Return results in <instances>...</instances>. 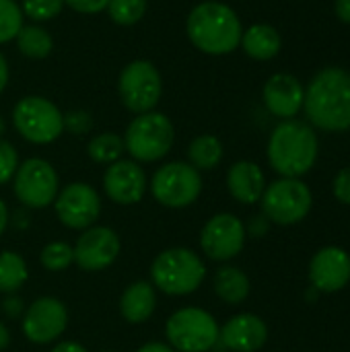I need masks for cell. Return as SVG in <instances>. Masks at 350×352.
Here are the masks:
<instances>
[{
    "mask_svg": "<svg viewBox=\"0 0 350 352\" xmlns=\"http://www.w3.org/2000/svg\"><path fill=\"white\" fill-rule=\"evenodd\" d=\"M124 138L126 153L136 163H157L167 157L175 142V128L161 111H146L134 116Z\"/></svg>",
    "mask_w": 350,
    "mask_h": 352,
    "instance_id": "5b68a950",
    "label": "cell"
},
{
    "mask_svg": "<svg viewBox=\"0 0 350 352\" xmlns=\"http://www.w3.org/2000/svg\"><path fill=\"white\" fill-rule=\"evenodd\" d=\"M334 12L342 23L350 25V0H334Z\"/></svg>",
    "mask_w": 350,
    "mask_h": 352,
    "instance_id": "74e56055",
    "label": "cell"
},
{
    "mask_svg": "<svg viewBox=\"0 0 350 352\" xmlns=\"http://www.w3.org/2000/svg\"><path fill=\"white\" fill-rule=\"evenodd\" d=\"M107 352H113V351H107Z\"/></svg>",
    "mask_w": 350,
    "mask_h": 352,
    "instance_id": "f6af8a7d",
    "label": "cell"
},
{
    "mask_svg": "<svg viewBox=\"0 0 350 352\" xmlns=\"http://www.w3.org/2000/svg\"><path fill=\"white\" fill-rule=\"evenodd\" d=\"M54 210L58 221L72 231H85L97 225L101 217V196L99 192L85 182H72L60 188Z\"/></svg>",
    "mask_w": 350,
    "mask_h": 352,
    "instance_id": "7c38bea8",
    "label": "cell"
},
{
    "mask_svg": "<svg viewBox=\"0 0 350 352\" xmlns=\"http://www.w3.org/2000/svg\"><path fill=\"white\" fill-rule=\"evenodd\" d=\"M262 214L281 227L301 223L314 206V194L309 186L297 177H281L266 186L260 198Z\"/></svg>",
    "mask_w": 350,
    "mask_h": 352,
    "instance_id": "ba28073f",
    "label": "cell"
},
{
    "mask_svg": "<svg viewBox=\"0 0 350 352\" xmlns=\"http://www.w3.org/2000/svg\"><path fill=\"white\" fill-rule=\"evenodd\" d=\"M93 128V116L85 109H72L64 113V130H68L74 136H83L91 132Z\"/></svg>",
    "mask_w": 350,
    "mask_h": 352,
    "instance_id": "d6a6232c",
    "label": "cell"
},
{
    "mask_svg": "<svg viewBox=\"0 0 350 352\" xmlns=\"http://www.w3.org/2000/svg\"><path fill=\"white\" fill-rule=\"evenodd\" d=\"M206 278L202 258L190 248H169L151 264V285L169 297H186L200 289Z\"/></svg>",
    "mask_w": 350,
    "mask_h": 352,
    "instance_id": "277c9868",
    "label": "cell"
},
{
    "mask_svg": "<svg viewBox=\"0 0 350 352\" xmlns=\"http://www.w3.org/2000/svg\"><path fill=\"white\" fill-rule=\"evenodd\" d=\"M124 153H126L124 138L113 132L95 134L87 144V155L97 165H111V163L120 161Z\"/></svg>",
    "mask_w": 350,
    "mask_h": 352,
    "instance_id": "4316f807",
    "label": "cell"
},
{
    "mask_svg": "<svg viewBox=\"0 0 350 352\" xmlns=\"http://www.w3.org/2000/svg\"><path fill=\"white\" fill-rule=\"evenodd\" d=\"M221 326L200 307H182L165 324L167 344L175 352H208L219 344Z\"/></svg>",
    "mask_w": 350,
    "mask_h": 352,
    "instance_id": "8992f818",
    "label": "cell"
},
{
    "mask_svg": "<svg viewBox=\"0 0 350 352\" xmlns=\"http://www.w3.org/2000/svg\"><path fill=\"white\" fill-rule=\"evenodd\" d=\"M105 10L116 25L130 27L142 21L149 10V0H109Z\"/></svg>",
    "mask_w": 350,
    "mask_h": 352,
    "instance_id": "83f0119b",
    "label": "cell"
},
{
    "mask_svg": "<svg viewBox=\"0 0 350 352\" xmlns=\"http://www.w3.org/2000/svg\"><path fill=\"white\" fill-rule=\"evenodd\" d=\"M8 78H10V70H8V62L4 58V54L0 52V93L6 89L8 85Z\"/></svg>",
    "mask_w": 350,
    "mask_h": 352,
    "instance_id": "ab89813d",
    "label": "cell"
},
{
    "mask_svg": "<svg viewBox=\"0 0 350 352\" xmlns=\"http://www.w3.org/2000/svg\"><path fill=\"white\" fill-rule=\"evenodd\" d=\"M332 194L338 202L342 204H349L350 206V165L340 169L336 175H334V182H332Z\"/></svg>",
    "mask_w": 350,
    "mask_h": 352,
    "instance_id": "836d02e7",
    "label": "cell"
},
{
    "mask_svg": "<svg viewBox=\"0 0 350 352\" xmlns=\"http://www.w3.org/2000/svg\"><path fill=\"white\" fill-rule=\"evenodd\" d=\"M245 225L231 212L210 217L200 231V250L212 262H229L245 248Z\"/></svg>",
    "mask_w": 350,
    "mask_h": 352,
    "instance_id": "4fadbf2b",
    "label": "cell"
},
{
    "mask_svg": "<svg viewBox=\"0 0 350 352\" xmlns=\"http://www.w3.org/2000/svg\"><path fill=\"white\" fill-rule=\"evenodd\" d=\"M23 334L33 344H52L68 328V309L66 305L50 295L37 297L23 314L21 322Z\"/></svg>",
    "mask_w": 350,
    "mask_h": 352,
    "instance_id": "5bb4252c",
    "label": "cell"
},
{
    "mask_svg": "<svg viewBox=\"0 0 350 352\" xmlns=\"http://www.w3.org/2000/svg\"><path fill=\"white\" fill-rule=\"evenodd\" d=\"M136 352H175L167 342H146Z\"/></svg>",
    "mask_w": 350,
    "mask_h": 352,
    "instance_id": "60d3db41",
    "label": "cell"
},
{
    "mask_svg": "<svg viewBox=\"0 0 350 352\" xmlns=\"http://www.w3.org/2000/svg\"><path fill=\"white\" fill-rule=\"evenodd\" d=\"M239 47L252 60L266 62V60H272L278 56V52L283 47V37L276 27H272L268 23H256V25L243 29Z\"/></svg>",
    "mask_w": 350,
    "mask_h": 352,
    "instance_id": "7402d4cb",
    "label": "cell"
},
{
    "mask_svg": "<svg viewBox=\"0 0 350 352\" xmlns=\"http://www.w3.org/2000/svg\"><path fill=\"white\" fill-rule=\"evenodd\" d=\"M14 43H17L19 52L31 60H43L54 50V37L50 35V31L45 27H41L37 23L23 25L19 35L14 37Z\"/></svg>",
    "mask_w": 350,
    "mask_h": 352,
    "instance_id": "cb8c5ba5",
    "label": "cell"
},
{
    "mask_svg": "<svg viewBox=\"0 0 350 352\" xmlns=\"http://www.w3.org/2000/svg\"><path fill=\"white\" fill-rule=\"evenodd\" d=\"M149 190V177L140 163L132 159H120L107 165L103 173V192L105 196L120 204L132 206L138 204Z\"/></svg>",
    "mask_w": 350,
    "mask_h": 352,
    "instance_id": "2e32d148",
    "label": "cell"
},
{
    "mask_svg": "<svg viewBox=\"0 0 350 352\" xmlns=\"http://www.w3.org/2000/svg\"><path fill=\"white\" fill-rule=\"evenodd\" d=\"M212 289L215 295L227 303V305H241L252 291V283L248 278V274L241 268L235 266H223L217 270L215 278H212Z\"/></svg>",
    "mask_w": 350,
    "mask_h": 352,
    "instance_id": "603a6c76",
    "label": "cell"
},
{
    "mask_svg": "<svg viewBox=\"0 0 350 352\" xmlns=\"http://www.w3.org/2000/svg\"><path fill=\"white\" fill-rule=\"evenodd\" d=\"M12 192L25 208L43 210L54 204L60 192V177L52 163L41 157H31L19 163L12 177Z\"/></svg>",
    "mask_w": 350,
    "mask_h": 352,
    "instance_id": "8fae6325",
    "label": "cell"
},
{
    "mask_svg": "<svg viewBox=\"0 0 350 352\" xmlns=\"http://www.w3.org/2000/svg\"><path fill=\"white\" fill-rule=\"evenodd\" d=\"M227 190L241 204H258L266 190L264 171L254 161H237L227 171Z\"/></svg>",
    "mask_w": 350,
    "mask_h": 352,
    "instance_id": "ffe728a7",
    "label": "cell"
},
{
    "mask_svg": "<svg viewBox=\"0 0 350 352\" xmlns=\"http://www.w3.org/2000/svg\"><path fill=\"white\" fill-rule=\"evenodd\" d=\"M2 311L8 316V318H19L23 311V301L14 295H6V301L2 303Z\"/></svg>",
    "mask_w": 350,
    "mask_h": 352,
    "instance_id": "8d00e7d4",
    "label": "cell"
},
{
    "mask_svg": "<svg viewBox=\"0 0 350 352\" xmlns=\"http://www.w3.org/2000/svg\"><path fill=\"white\" fill-rule=\"evenodd\" d=\"M157 309V293L149 280H136L128 285L120 297V314L128 324H144Z\"/></svg>",
    "mask_w": 350,
    "mask_h": 352,
    "instance_id": "44dd1931",
    "label": "cell"
},
{
    "mask_svg": "<svg viewBox=\"0 0 350 352\" xmlns=\"http://www.w3.org/2000/svg\"><path fill=\"white\" fill-rule=\"evenodd\" d=\"M270 221L264 217V214H258V217H252L250 219V225L245 227V233H250L252 237H264L266 233H268V229H270Z\"/></svg>",
    "mask_w": 350,
    "mask_h": 352,
    "instance_id": "d590c367",
    "label": "cell"
},
{
    "mask_svg": "<svg viewBox=\"0 0 350 352\" xmlns=\"http://www.w3.org/2000/svg\"><path fill=\"white\" fill-rule=\"evenodd\" d=\"M309 283L318 293H338L350 283V256L338 245L322 248L309 262Z\"/></svg>",
    "mask_w": 350,
    "mask_h": 352,
    "instance_id": "e0dca14e",
    "label": "cell"
},
{
    "mask_svg": "<svg viewBox=\"0 0 350 352\" xmlns=\"http://www.w3.org/2000/svg\"><path fill=\"white\" fill-rule=\"evenodd\" d=\"M8 221H10V214H8L6 202L0 198V237H2V233L6 231V227H8Z\"/></svg>",
    "mask_w": 350,
    "mask_h": 352,
    "instance_id": "b9f144b4",
    "label": "cell"
},
{
    "mask_svg": "<svg viewBox=\"0 0 350 352\" xmlns=\"http://www.w3.org/2000/svg\"><path fill=\"white\" fill-rule=\"evenodd\" d=\"M64 0H21L23 16L31 19L33 23L56 19L64 10Z\"/></svg>",
    "mask_w": 350,
    "mask_h": 352,
    "instance_id": "4dcf8cb0",
    "label": "cell"
},
{
    "mask_svg": "<svg viewBox=\"0 0 350 352\" xmlns=\"http://www.w3.org/2000/svg\"><path fill=\"white\" fill-rule=\"evenodd\" d=\"M186 33L198 52L208 56H227L239 47L243 25L229 4L204 0L190 10L186 19Z\"/></svg>",
    "mask_w": 350,
    "mask_h": 352,
    "instance_id": "7a4b0ae2",
    "label": "cell"
},
{
    "mask_svg": "<svg viewBox=\"0 0 350 352\" xmlns=\"http://www.w3.org/2000/svg\"><path fill=\"white\" fill-rule=\"evenodd\" d=\"M4 132H6V122H4V118L0 116V138L4 136Z\"/></svg>",
    "mask_w": 350,
    "mask_h": 352,
    "instance_id": "ee69618b",
    "label": "cell"
},
{
    "mask_svg": "<svg viewBox=\"0 0 350 352\" xmlns=\"http://www.w3.org/2000/svg\"><path fill=\"white\" fill-rule=\"evenodd\" d=\"M151 194L165 208H188L202 194V175L190 163H165L151 177Z\"/></svg>",
    "mask_w": 350,
    "mask_h": 352,
    "instance_id": "9c48e42d",
    "label": "cell"
},
{
    "mask_svg": "<svg viewBox=\"0 0 350 352\" xmlns=\"http://www.w3.org/2000/svg\"><path fill=\"white\" fill-rule=\"evenodd\" d=\"M72 252H74V264L80 270L101 272L118 260L122 252V241L111 227L93 225L80 231L76 243L72 245Z\"/></svg>",
    "mask_w": 350,
    "mask_h": 352,
    "instance_id": "9a60e30c",
    "label": "cell"
},
{
    "mask_svg": "<svg viewBox=\"0 0 350 352\" xmlns=\"http://www.w3.org/2000/svg\"><path fill=\"white\" fill-rule=\"evenodd\" d=\"M303 82L289 72L272 74L262 89V101L266 109L281 120H293L303 109Z\"/></svg>",
    "mask_w": 350,
    "mask_h": 352,
    "instance_id": "ac0fdd59",
    "label": "cell"
},
{
    "mask_svg": "<svg viewBox=\"0 0 350 352\" xmlns=\"http://www.w3.org/2000/svg\"><path fill=\"white\" fill-rule=\"evenodd\" d=\"M29 278L27 262L17 252H0V293L14 295Z\"/></svg>",
    "mask_w": 350,
    "mask_h": 352,
    "instance_id": "484cf974",
    "label": "cell"
},
{
    "mask_svg": "<svg viewBox=\"0 0 350 352\" xmlns=\"http://www.w3.org/2000/svg\"><path fill=\"white\" fill-rule=\"evenodd\" d=\"M320 155L316 128L301 120H283L270 134L266 157L270 167L281 177L301 179L309 173Z\"/></svg>",
    "mask_w": 350,
    "mask_h": 352,
    "instance_id": "3957f363",
    "label": "cell"
},
{
    "mask_svg": "<svg viewBox=\"0 0 350 352\" xmlns=\"http://www.w3.org/2000/svg\"><path fill=\"white\" fill-rule=\"evenodd\" d=\"M23 25L25 16L21 4L17 0H0V45L14 41Z\"/></svg>",
    "mask_w": 350,
    "mask_h": 352,
    "instance_id": "f546056e",
    "label": "cell"
},
{
    "mask_svg": "<svg viewBox=\"0 0 350 352\" xmlns=\"http://www.w3.org/2000/svg\"><path fill=\"white\" fill-rule=\"evenodd\" d=\"M39 262L50 272H64L70 264H74L72 245L68 241H50L43 245Z\"/></svg>",
    "mask_w": 350,
    "mask_h": 352,
    "instance_id": "f1b7e54d",
    "label": "cell"
},
{
    "mask_svg": "<svg viewBox=\"0 0 350 352\" xmlns=\"http://www.w3.org/2000/svg\"><path fill=\"white\" fill-rule=\"evenodd\" d=\"M17 169H19V153H17V148L8 140L0 138V186L8 184L14 177Z\"/></svg>",
    "mask_w": 350,
    "mask_h": 352,
    "instance_id": "1f68e13d",
    "label": "cell"
},
{
    "mask_svg": "<svg viewBox=\"0 0 350 352\" xmlns=\"http://www.w3.org/2000/svg\"><path fill=\"white\" fill-rule=\"evenodd\" d=\"M268 340V326L256 314H237L225 322L219 342L233 352H258Z\"/></svg>",
    "mask_w": 350,
    "mask_h": 352,
    "instance_id": "d6986e66",
    "label": "cell"
},
{
    "mask_svg": "<svg viewBox=\"0 0 350 352\" xmlns=\"http://www.w3.org/2000/svg\"><path fill=\"white\" fill-rule=\"evenodd\" d=\"M64 4L80 14H97L107 8L109 0H64Z\"/></svg>",
    "mask_w": 350,
    "mask_h": 352,
    "instance_id": "e575fe53",
    "label": "cell"
},
{
    "mask_svg": "<svg viewBox=\"0 0 350 352\" xmlns=\"http://www.w3.org/2000/svg\"><path fill=\"white\" fill-rule=\"evenodd\" d=\"M12 126L31 144H52L64 132V113L41 95H27L12 107Z\"/></svg>",
    "mask_w": 350,
    "mask_h": 352,
    "instance_id": "52a82bcc",
    "label": "cell"
},
{
    "mask_svg": "<svg viewBox=\"0 0 350 352\" xmlns=\"http://www.w3.org/2000/svg\"><path fill=\"white\" fill-rule=\"evenodd\" d=\"M223 142L212 134L196 136L188 146V163L198 171H212L223 161Z\"/></svg>",
    "mask_w": 350,
    "mask_h": 352,
    "instance_id": "d4e9b609",
    "label": "cell"
},
{
    "mask_svg": "<svg viewBox=\"0 0 350 352\" xmlns=\"http://www.w3.org/2000/svg\"><path fill=\"white\" fill-rule=\"evenodd\" d=\"M303 111L311 128L336 134L350 130V72L340 66L322 68L307 85Z\"/></svg>",
    "mask_w": 350,
    "mask_h": 352,
    "instance_id": "6da1fadb",
    "label": "cell"
},
{
    "mask_svg": "<svg viewBox=\"0 0 350 352\" xmlns=\"http://www.w3.org/2000/svg\"><path fill=\"white\" fill-rule=\"evenodd\" d=\"M50 352H89L80 342H74V340H62L58 342Z\"/></svg>",
    "mask_w": 350,
    "mask_h": 352,
    "instance_id": "f35d334b",
    "label": "cell"
},
{
    "mask_svg": "<svg viewBox=\"0 0 350 352\" xmlns=\"http://www.w3.org/2000/svg\"><path fill=\"white\" fill-rule=\"evenodd\" d=\"M118 93L132 113H146L157 107L163 95V78L151 60L128 62L118 76Z\"/></svg>",
    "mask_w": 350,
    "mask_h": 352,
    "instance_id": "30bf717a",
    "label": "cell"
},
{
    "mask_svg": "<svg viewBox=\"0 0 350 352\" xmlns=\"http://www.w3.org/2000/svg\"><path fill=\"white\" fill-rule=\"evenodd\" d=\"M8 344H10V332H8L6 324H2V322H0V352L6 351V349H8Z\"/></svg>",
    "mask_w": 350,
    "mask_h": 352,
    "instance_id": "7bdbcfd3",
    "label": "cell"
}]
</instances>
